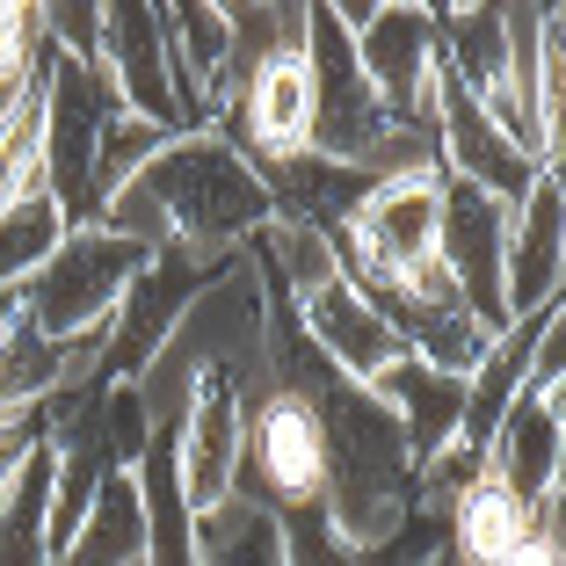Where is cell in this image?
<instances>
[{
	"instance_id": "cell-1",
	"label": "cell",
	"mask_w": 566,
	"mask_h": 566,
	"mask_svg": "<svg viewBox=\"0 0 566 566\" xmlns=\"http://www.w3.org/2000/svg\"><path fill=\"white\" fill-rule=\"evenodd\" d=\"M138 182H146L153 203L167 211L175 248H197V254H240L269 218H276V197H269L262 167L240 160V153L211 132L167 138Z\"/></svg>"
},
{
	"instance_id": "cell-2",
	"label": "cell",
	"mask_w": 566,
	"mask_h": 566,
	"mask_svg": "<svg viewBox=\"0 0 566 566\" xmlns=\"http://www.w3.org/2000/svg\"><path fill=\"white\" fill-rule=\"evenodd\" d=\"M124 117L117 87L95 59H66L51 51L44 73H36V124H44V197L59 203V218L73 226H95L102 197H95V153L102 132Z\"/></svg>"
},
{
	"instance_id": "cell-3",
	"label": "cell",
	"mask_w": 566,
	"mask_h": 566,
	"mask_svg": "<svg viewBox=\"0 0 566 566\" xmlns=\"http://www.w3.org/2000/svg\"><path fill=\"white\" fill-rule=\"evenodd\" d=\"M146 262L153 254L132 248L124 233H109V226H73L59 240V254L15 291V305L51 342H109V319H117L124 291L138 283Z\"/></svg>"
},
{
	"instance_id": "cell-4",
	"label": "cell",
	"mask_w": 566,
	"mask_h": 566,
	"mask_svg": "<svg viewBox=\"0 0 566 566\" xmlns=\"http://www.w3.org/2000/svg\"><path fill=\"white\" fill-rule=\"evenodd\" d=\"M334 22L349 30L356 66L392 124H436V8L407 0H342Z\"/></svg>"
},
{
	"instance_id": "cell-5",
	"label": "cell",
	"mask_w": 566,
	"mask_h": 566,
	"mask_svg": "<svg viewBox=\"0 0 566 566\" xmlns=\"http://www.w3.org/2000/svg\"><path fill=\"white\" fill-rule=\"evenodd\" d=\"M305 73H313V146L305 153L370 167V153L392 132V117H385V102L370 95L364 66H356V44H349V30L334 22V8H305Z\"/></svg>"
},
{
	"instance_id": "cell-6",
	"label": "cell",
	"mask_w": 566,
	"mask_h": 566,
	"mask_svg": "<svg viewBox=\"0 0 566 566\" xmlns=\"http://www.w3.org/2000/svg\"><path fill=\"white\" fill-rule=\"evenodd\" d=\"M226 262H233V254H197V248H160V254H153V262L138 269V283L124 291L117 319H109V342H102L95 378L102 385H138V370L153 364V349L175 334L182 305L197 298Z\"/></svg>"
},
{
	"instance_id": "cell-7",
	"label": "cell",
	"mask_w": 566,
	"mask_h": 566,
	"mask_svg": "<svg viewBox=\"0 0 566 566\" xmlns=\"http://www.w3.org/2000/svg\"><path fill=\"white\" fill-rule=\"evenodd\" d=\"M240 458H248V385L233 370H203L182 421H175V480H182L197 516L233 501Z\"/></svg>"
},
{
	"instance_id": "cell-8",
	"label": "cell",
	"mask_w": 566,
	"mask_h": 566,
	"mask_svg": "<svg viewBox=\"0 0 566 566\" xmlns=\"http://www.w3.org/2000/svg\"><path fill=\"white\" fill-rule=\"evenodd\" d=\"M501 248H509V203H494V197H480V189L443 175V240H436V262L450 269L458 305L486 334L516 327L509 319V291H501Z\"/></svg>"
},
{
	"instance_id": "cell-9",
	"label": "cell",
	"mask_w": 566,
	"mask_h": 566,
	"mask_svg": "<svg viewBox=\"0 0 566 566\" xmlns=\"http://www.w3.org/2000/svg\"><path fill=\"white\" fill-rule=\"evenodd\" d=\"M102 73L117 87L124 117L160 124V132L182 138V95H175V66H167V30L153 0H117L102 8Z\"/></svg>"
},
{
	"instance_id": "cell-10",
	"label": "cell",
	"mask_w": 566,
	"mask_h": 566,
	"mask_svg": "<svg viewBox=\"0 0 566 566\" xmlns=\"http://www.w3.org/2000/svg\"><path fill=\"white\" fill-rule=\"evenodd\" d=\"M559 269H566V189H559V167H537V182L509 203V248H501L509 319L559 305Z\"/></svg>"
},
{
	"instance_id": "cell-11",
	"label": "cell",
	"mask_w": 566,
	"mask_h": 566,
	"mask_svg": "<svg viewBox=\"0 0 566 566\" xmlns=\"http://www.w3.org/2000/svg\"><path fill=\"white\" fill-rule=\"evenodd\" d=\"M298 313V327H305V342H313L319 356H327V370L342 385H370V378H385V370L407 356V342L392 334V319L378 313V305L356 291L349 276H334V283H319L313 298H298L291 305Z\"/></svg>"
},
{
	"instance_id": "cell-12",
	"label": "cell",
	"mask_w": 566,
	"mask_h": 566,
	"mask_svg": "<svg viewBox=\"0 0 566 566\" xmlns=\"http://www.w3.org/2000/svg\"><path fill=\"white\" fill-rule=\"evenodd\" d=\"M486 480H501L516 501H545L566 480V415L559 392H523L509 415H501L494 443H486Z\"/></svg>"
},
{
	"instance_id": "cell-13",
	"label": "cell",
	"mask_w": 566,
	"mask_h": 566,
	"mask_svg": "<svg viewBox=\"0 0 566 566\" xmlns=\"http://www.w3.org/2000/svg\"><path fill=\"white\" fill-rule=\"evenodd\" d=\"M364 392H370V400H378L392 421H400L407 450H415V472L429 465L436 450L458 443V421H465V378L429 370L421 356H400V364L385 370V378H370Z\"/></svg>"
},
{
	"instance_id": "cell-14",
	"label": "cell",
	"mask_w": 566,
	"mask_h": 566,
	"mask_svg": "<svg viewBox=\"0 0 566 566\" xmlns=\"http://www.w3.org/2000/svg\"><path fill=\"white\" fill-rule=\"evenodd\" d=\"M436 66L443 81H458L472 102L494 95L509 81V30L501 8H436Z\"/></svg>"
},
{
	"instance_id": "cell-15",
	"label": "cell",
	"mask_w": 566,
	"mask_h": 566,
	"mask_svg": "<svg viewBox=\"0 0 566 566\" xmlns=\"http://www.w3.org/2000/svg\"><path fill=\"white\" fill-rule=\"evenodd\" d=\"M531 545V501H516L501 480H480L450 509V552L465 566H509Z\"/></svg>"
},
{
	"instance_id": "cell-16",
	"label": "cell",
	"mask_w": 566,
	"mask_h": 566,
	"mask_svg": "<svg viewBox=\"0 0 566 566\" xmlns=\"http://www.w3.org/2000/svg\"><path fill=\"white\" fill-rule=\"evenodd\" d=\"M146 559V516H138V480L132 472H102L95 509L81 516L73 545L59 552V566H138Z\"/></svg>"
},
{
	"instance_id": "cell-17",
	"label": "cell",
	"mask_w": 566,
	"mask_h": 566,
	"mask_svg": "<svg viewBox=\"0 0 566 566\" xmlns=\"http://www.w3.org/2000/svg\"><path fill=\"white\" fill-rule=\"evenodd\" d=\"M197 566H283L276 516L254 501H218L197 516Z\"/></svg>"
},
{
	"instance_id": "cell-18",
	"label": "cell",
	"mask_w": 566,
	"mask_h": 566,
	"mask_svg": "<svg viewBox=\"0 0 566 566\" xmlns=\"http://www.w3.org/2000/svg\"><path fill=\"white\" fill-rule=\"evenodd\" d=\"M59 240H66V218H59V203H51L44 189L8 203V211H0V298H15L22 283L59 254Z\"/></svg>"
},
{
	"instance_id": "cell-19",
	"label": "cell",
	"mask_w": 566,
	"mask_h": 566,
	"mask_svg": "<svg viewBox=\"0 0 566 566\" xmlns=\"http://www.w3.org/2000/svg\"><path fill=\"white\" fill-rule=\"evenodd\" d=\"M44 189V124H36V81L0 117V211Z\"/></svg>"
},
{
	"instance_id": "cell-20",
	"label": "cell",
	"mask_w": 566,
	"mask_h": 566,
	"mask_svg": "<svg viewBox=\"0 0 566 566\" xmlns=\"http://www.w3.org/2000/svg\"><path fill=\"white\" fill-rule=\"evenodd\" d=\"M87 443L102 450V465L109 472H132L153 443V421H146V400H138V385H102L95 392V421H87Z\"/></svg>"
},
{
	"instance_id": "cell-21",
	"label": "cell",
	"mask_w": 566,
	"mask_h": 566,
	"mask_svg": "<svg viewBox=\"0 0 566 566\" xmlns=\"http://www.w3.org/2000/svg\"><path fill=\"white\" fill-rule=\"evenodd\" d=\"M276 537H283V566H370V545H349V537L334 531L319 494L276 509Z\"/></svg>"
},
{
	"instance_id": "cell-22",
	"label": "cell",
	"mask_w": 566,
	"mask_h": 566,
	"mask_svg": "<svg viewBox=\"0 0 566 566\" xmlns=\"http://www.w3.org/2000/svg\"><path fill=\"white\" fill-rule=\"evenodd\" d=\"M167 138H175V132H160V124L117 117V124H109V132H102V153H95V197L109 203V197H117L124 182H138V175H146V167H153V153H160ZM95 226H102V218H95Z\"/></svg>"
},
{
	"instance_id": "cell-23",
	"label": "cell",
	"mask_w": 566,
	"mask_h": 566,
	"mask_svg": "<svg viewBox=\"0 0 566 566\" xmlns=\"http://www.w3.org/2000/svg\"><path fill=\"white\" fill-rule=\"evenodd\" d=\"M44 44L66 59H95L102 66V8L95 0H51L44 8Z\"/></svg>"
},
{
	"instance_id": "cell-24",
	"label": "cell",
	"mask_w": 566,
	"mask_h": 566,
	"mask_svg": "<svg viewBox=\"0 0 566 566\" xmlns=\"http://www.w3.org/2000/svg\"><path fill=\"white\" fill-rule=\"evenodd\" d=\"M44 443V407H8L0 415V486L15 480V465Z\"/></svg>"
},
{
	"instance_id": "cell-25",
	"label": "cell",
	"mask_w": 566,
	"mask_h": 566,
	"mask_svg": "<svg viewBox=\"0 0 566 566\" xmlns=\"http://www.w3.org/2000/svg\"><path fill=\"white\" fill-rule=\"evenodd\" d=\"M559 559H566V545H552V537H537V531H531V545H523L509 566H559Z\"/></svg>"
},
{
	"instance_id": "cell-26",
	"label": "cell",
	"mask_w": 566,
	"mask_h": 566,
	"mask_svg": "<svg viewBox=\"0 0 566 566\" xmlns=\"http://www.w3.org/2000/svg\"><path fill=\"white\" fill-rule=\"evenodd\" d=\"M15 313H22V305H15V298H0V334L15 327Z\"/></svg>"
}]
</instances>
